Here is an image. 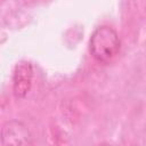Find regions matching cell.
<instances>
[{
	"mask_svg": "<svg viewBox=\"0 0 146 146\" xmlns=\"http://www.w3.org/2000/svg\"><path fill=\"white\" fill-rule=\"evenodd\" d=\"M1 143L3 145H29L32 136L27 127L17 120L7 122L1 129Z\"/></svg>",
	"mask_w": 146,
	"mask_h": 146,
	"instance_id": "2",
	"label": "cell"
},
{
	"mask_svg": "<svg viewBox=\"0 0 146 146\" xmlns=\"http://www.w3.org/2000/svg\"><path fill=\"white\" fill-rule=\"evenodd\" d=\"M33 79V67L31 63L22 60L16 64L13 74V91L16 98H24L32 86Z\"/></svg>",
	"mask_w": 146,
	"mask_h": 146,
	"instance_id": "3",
	"label": "cell"
},
{
	"mask_svg": "<svg viewBox=\"0 0 146 146\" xmlns=\"http://www.w3.org/2000/svg\"><path fill=\"white\" fill-rule=\"evenodd\" d=\"M121 41L117 32L107 25L98 26L89 40V50L91 56L100 63L112 60L119 52Z\"/></svg>",
	"mask_w": 146,
	"mask_h": 146,
	"instance_id": "1",
	"label": "cell"
}]
</instances>
